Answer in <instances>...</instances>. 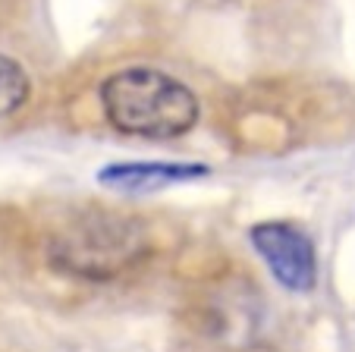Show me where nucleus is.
Masks as SVG:
<instances>
[{
	"instance_id": "obj_5",
	"label": "nucleus",
	"mask_w": 355,
	"mask_h": 352,
	"mask_svg": "<svg viewBox=\"0 0 355 352\" xmlns=\"http://www.w3.org/2000/svg\"><path fill=\"white\" fill-rule=\"evenodd\" d=\"M28 92H32L28 73L13 57L0 53V117H10V113L19 110L28 101Z\"/></svg>"
},
{
	"instance_id": "obj_2",
	"label": "nucleus",
	"mask_w": 355,
	"mask_h": 352,
	"mask_svg": "<svg viewBox=\"0 0 355 352\" xmlns=\"http://www.w3.org/2000/svg\"><path fill=\"white\" fill-rule=\"evenodd\" d=\"M151 249L148 226L129 214L88 211L73 217L51 236L47 261L67 277L114 280L139 265Z\"/></svg>"
},
{
	"instance_id": "obj_1",
	"label": "nucleus",
	"mask_w": 355,
	"mask_h": 352,
	"mask_svg": "<svg viewBox=\"0 0 355 352\" xmlns=\"http://www.w3.org/2000/svg\"><path fill=\"white\" fill-rule=\"evenodd\" d=\"M107 123L135 139H180L198 123V98L186 82L151 67H129L101 82Z\"/></svg>"
},
{
	"instance_id": "obj_3",
	"label": "nucleus",
	"mask_w": 355,
	"mask_h": 352,
	"mask_svg": "<svg viewBox=\"0 0 355 352\" xmlns=\"http://www.w3.org/2000/svg\"><path fill=\"white\" fill-rule=\"evenodd\" d=\"M248 242L264 258L274 280L289 292H311L318 283V255L315 242L295 224L264 220L248 230Z\"/></svg>"
},
{
	"instance_id": "obj_4",
	"label": "nucleus",
	"mask_w": 355,
	"mask_h": 352,
	"mask_svg": "<svg viewBox=\"0 0 355 352\" xmlns=\"http://www.w3.org/2000/svg\"><path fill=\"white\" fill-rule=\"evenodd\" d=\"M208 167L201 164H164V160H129V164H107L98 173L104 186L114 189H157L170 183H189L208 176Z\"/></svg>"
}]
</instances>
